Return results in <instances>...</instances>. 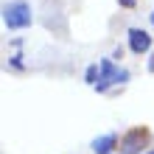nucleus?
<instances>
[{
    "label": "nucleus",
    "instance_id": "nucleus-1",
    "mask_svg": "<svg viewBox=\"0 0 154 154\" xmlns=\"http://www.w3.org/2000/svg\"><path fill=\"white\" fill-rule=\"evenodd\" d=\"M34 23V11L25 0H11L3 6V25L8 31H23Z\"/></svg>",
    "mask_w": 154,
    "mask_h": 154
},
{
    "label": "nucleus",
    "instance_id": "nucleus-2",
    "mask_svg": "<svg viewBox=\"0 0 154 154\" xmlns=\"http://www.w3.org/2000/svg\"><path fill=\"white\" fill-rule=\"evenodd\" d=\"M98 67H101V79H98V84H95L98 93H106L112 84H126V81H129V70L118 67L115 59H101Z\"/></svg>",
    "mask_w": 154,
    "mask_h": 154
},
{
    "label": "nucleus",
    "instance_id": "nucleus-3",
    "mask_svg": "<svg viewBox=\"0 0 154 154\" xmlns=\"http://www.w3.org/2000/svg\"><path fill=\"white\" fill-rule=\"evenodd\" d=\"M146 143H149V129L146 126H132L121 137V149H123V154H137V151H143Z\"/></svg>",
    "mask_w": 154,
    "mask_h": 154
},
{
    "label": "nucleus",
    "instance_id": "nucleus-4",
    "mask_svg": "<svg viewBox=\"0 0 154 154\" xmlns=\"http://www.w3.org/2000/svg\"><path fill=\"white\" fill-rule=\"evenodd\" d=\"M129 48H132V53L143 56V53L151 51V37L143 28H129Z\"/></svg>",
    "mask_w": 154,
    "mask_h": 154
},
{
    "label": "nucleus",
    "instance_id": "nucleus-5",
    "mask_svg": "<svg viewBox=\"0 0 154 154\" xmlns=\"http://www.w3.org/2000/svg\"><path fill=\"white\" fill-rule=\"evenodd\" d=\"M115 143H118V134H115V132L101 134V137L93 140V154H109V151L115 149Z\"/></svg>",
    "mask_w": 154,
    "mask_h": 154
},
{
    "label": "nucleus",
    "instance_id": "nucleus-6",
    "mask_svg": "<svg viewBox=\"0 0 154 154\" xmlns=\"http://www.w3.org/2000/svg\"><path fill=\"white\" fill-rule=\"evenodd\" d=\"M84 79H87V84H98V79H101V67H98V65H90L87 67V73H84Z\"/></svg>",
    "mask_w": 154,
    "mask_h": 154
},
{
    "label": "nucleus",
    "instance_id": "nucleus-7",
    "mask_svg": "<svg viewBox=\"0 0 154 154\" xmlns=\"http://www.w3.org/2000/svg\"><path fill=\"white\" fill-rule=\"evenodd\" d=\"M11 67H17V70H23L25 65H23V56H20V53H14V56H11Z\"/></svg>",
    "mask_w": 154,
    "mask_h": 154
},
{
    "label": "nucleus",
    "instance_id": "nucleus-8",
    "mask_svg": "<svg viewBox=\"0 0 154 154\" xmlns=\"http://www.w3.org/2000/svg\"><path fill=\"white\" fill-rule=\"evenodd\" d=\"M118 3H121V6H123V8H132V6H134V3H137V0H118Z\"/></svg>",
    "mask_w": 154,
    "mask_h": 154
},
{
    "label": "nucleus",
    "instance_id": "nucleus-9",
    "mask_svg": "<svg viewBox=\"0 0 154 154\" xmlns=\"http://www.w3.org/2000/svg\"><path fill=\"white\" fill-rule=\"evenodd\" d=\"M149 70H151V73H154V53H151V56H149Z\"/></svg>",
    "mask_w": 154,
    "mask_h": 154
},
{
    "label": "nucleus",
    "instance_id": "nucleus-10",
    "mask_svg": "<svg viewBox=\"0 0 154 154\" xmlns=\"http://www.w3.org/2000/svg\"><path fill=\"white\" fill-rule=\"evenodd\" d=\"M151 25H154V11H151Z\"/></svg>",
    "mask_w": 154,
    "mask_h": 154
},
{
    "label": "nucleus",
    "instance_id": "nucleus-11",
    "mask_svg": "<svg viewBox=\"0 0 154 154\" xmlns=\"http://www.w3.org/2000/svg\"><path fill=\"white\" fill-rule=\"evenodd\" d=\"M146 154H154V149H151V151H146Z\"/></svg>",
    "mask_w": 154,
    "mask_h": 154
}]
</instances>
